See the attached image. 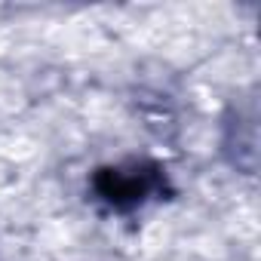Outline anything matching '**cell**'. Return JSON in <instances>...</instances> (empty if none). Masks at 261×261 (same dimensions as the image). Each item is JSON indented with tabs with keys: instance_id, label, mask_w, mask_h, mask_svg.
Wrapping results in <instances>:
<instances>
[{
	"instance_id": "obj_1",
	"label": "cell",
	"mask_w": 261,
	"mask_h": 261,
	"mask_svg": "<svg viewBox=\"0 0 261 261\" xmlns=\"http://www.w3.org/2000/svg\"><path fill=\"white\" fill-rule=\"evenodd\" d=\"M95 185H98V191H101L111 203H117V206L139 203L142 194H145V178H139V175H123L120 169H105V172L95 178Z\"/></svg>"
}]
</instances>
